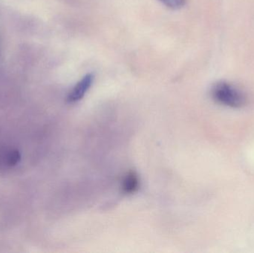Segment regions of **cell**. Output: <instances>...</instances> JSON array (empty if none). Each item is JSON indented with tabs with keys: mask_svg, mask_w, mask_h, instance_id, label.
Returning <instances> with one entry per match:
<instances>
[{
	"mask_svg": "<svg viewBox=\"0 0 254 253\" xmlns=\"http://www.w3.org/2000/svg\"><path fill=\"white\" fill-rule=\"evenodd\" d=\"M211 97L216 102L233 108H243L247 103L246 94L234 84L220 81L213 85Z\"/></svg>",
	"mask_w": 254,
	"mask_h": 253,
	"instance_id": "obj_1",
	"label": "cell"
},
{
	"mask_svg": "<svg viewBox=\"0 0 254 253\" xmlns=\"http://www.w3.org/2000/svg\"><path fill=\"white\" fill-rule=\"evenodd\" d=\"M94 75L88 74L85 75L78 83L75 85L68 94V100L69 102H76L80 101L86 95V92L90 89L94 82Z\"/></svg>",
	"mask_w": 254,
	"mask_h": 253,
	"instance_id": "obj_2",
	"label": "cell"
},
{
	"mask_svg": "<svg viewBox=\"0 0 254 253\" xmlns=\"http://www.w3.org/2000/svg\"><path fill=\"white\" fill-rule=\"evenodd\" d=\"M139 187V180L134 172L127 174L123 181V190L127 194L135 193Z\"/></svg>",
	"mask_w": 254,
	"mask_h": 253,
	"instance_id": "obj_3",
	"label": "cell"
},
{
	"mask_svg": "<svg viewBox=\"0 0 254 253\" xmlns=\"http://www.w3.org/2000/svg\"><path fill=\"white\" fill-rule=\"evenodd\" d=\"M165 7L173 10H178L185 6L186 0H158Z\"/></svg>",
	"mask_w": 254,
	"mask_h": 253,
	"instance_id": "obj_4",
	"label": "cell"
},
{
	"mask_svg": "<svg viewBox=\"0 0 254 253\" xmlns=\"http://www.w3.org/2000/svg\"><path fill=\"white\" fill-rule=\"evenodd\" d=\"M21 160V155L17 150L10 152L7 156V163L8 166H13L19 163Z\"/></svg>",
	"mask_w": 254,
	"mask_h": 253,
	"instance_id": "obj_5",
	"label": "cell"
}]
</instances>
